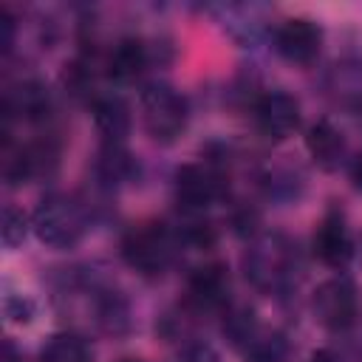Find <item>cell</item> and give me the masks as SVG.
I'll return each mask as SVG.
<instances>
[{
    "label": "cell",
    "mask_w": 362,
    "mask_h": 362,
    "mask_svg": "<svg viewBox=\"0 0 362 362\" xmlns=\"http://www.w3.org/2000/svg\"><path fill=\"white\" fill-rule=\"evenodd\" d=\"M31 229L34 235L51 246V249H71L76 246L85 232L90 229V215L82 201H76L68 192H48L34 215H31Z\"/></svg>",
    "instance_id": "1"
},
{
    "label": "cell",
    "mask_w": 362,
    "mask_h": 362,
    "mask_svg": "<svg viewBox=\"0 0 362 362\" xmlns=\"http://www.w3.org/2000/svg\"><path fill=\"white\" fill-rule=\"evenodd\" d=\"M139 110H141V124L150 133L153 141L173 144L189 122V105L187 99L170 88L167 82H150L139 93Z\"/></svg>",
    "instance_id": "2"
},
{
    "label": "cell",
    "mask_w": 362,
    "mask_h": 362,
    "mask_svg": "<svg viewBox=\"0 0 362 362\" xmlns=\"http://www.w3.org/2000/svg\"><path fill=\"white\" fill-rule=\"evenodd\" d=\"M178 235L175 229L164 226V223H141L133 226L122 243L119 252L124 257V263L130 269H136L144 277H158L175 257V246H178Z\"/></svg>",
    "instance_id": "3"
},
{
    "label": "cell",
    "mask_w": 362,
    "mask_h": 362,
    "mask_svg": "<svg viewBox=\"0 0 362 362\" xmlns=\"http://www.w3.org/2000/svg\"><path fill=\"white\" fill-rule=\"evenodd\" d=\"M246 277L263 288V291H283L291 286L294 272H297V255L291 243L280 235H266L260 238L243 257Z\"/></svg>",
    "instance_id": "4"
},
{
    "label": "cell",
    "mask_w": 362,
    "mask_h": 362,
    "mask_svg": "<svg viewBox=\"0 0 362 362\" xmlns=\"http://www.w3.org/2000/svg\"><path fill=\"white\" fill-rule=\"evenodd\" d=\"M173 189H175V201L184 212H204L212 201L221 198L223 175L209 161L184 164V167L175 170Z\"/></svg>",
    "instance_id": "5"
},
{
    "label": "cell",
    "mask_w": 362,
    "mask_h": 362,
    "mask_svg": "<svg viewBox=\"0 0 362 362\" xmlns=\"http://www.w3.org/2000/svg\"><path fill=\"white\" fill-rule=\"evenodd\" d=\"M161 51L173 54L170 45L161 42V40L122 37V40L110 48L105 68H107V74H110L113 79H119V82H133L147 65H153V62H167V59L161 57Z\"/></svg>",
    "instance_id": "6"
},
{
    "label": "cell",
    "mask_w": 362,
    "mask_h": 362,
    "mask_svg": "<svg viewBox=\"0 0 362 362\" xmlns=\"http://www.w3.org/2000/svg\"><path fill=\"white\" fill-rule=\"evenodd\" d=\"M314 314L331 331H345L356 320V288L345 277H331L314 291Z\"/></svg>",
    "instance_id": "7"
},
{
    "label": "cell",
    "mask_w": 362,
    "mask_h": 362,
    "mask_svg": "<svg viewBox=\"0 0 362 362\" xmlns=\"http://www.w3.org/2000/svg\"><path fill=\"white\" fill-rule=\"evenodd\" d=\"M320 45H322V28L308 17L283 20L274 28V48L288 62H297V65L314 62L320 54Z\"/></svg>",
    "instance_id": "8"
},
{
    "label": "cell",
    "mask_w": 362,
    "mask_h": 362,
    "mask_svg": "<svg viewBox=\"0 0 362 362\" xmlns=\"http://www.w3.org/2000/svg\"><path fill=\"white\" fill-rule=\"evenodd\" d=\"M255 122L269 139H288L300 127V102L286 90H269L255 102Z\"/></svg>",
    "instance_id": "9"
},
{
    "label": "cell",
    "mask_w": 362,
    "mask_h": 362,
    "mask_svg": "<svg viewBox=\"0 0 362 362\" xmlns=\"http://www.w3.org/2000/svg\"><path fill=\"white\" fill-rule=\"evenodd\" d=\"M311 246H314V255H317L325 266H331V269H342V266H348V260L354 257V240H351V235H348L345 221H342L337 212H331V215H325V218L320 221Z\"/></svg>",
    "instance_id": "10"
},
{
    "label": "cell",
    "mask_w": 362,
    "mask_h": 362,
    "mask_svg": "<svg viewBox=\"0 0 362 362\" xmlns=\"http://www.w3.org/2000/svg\"><path fill=\"white\" fill-rule=\"evenodd\" d=\"M226 294H229V272L223 263H206L189 274L187 300L198 311H209V308L223 305Z\"/></svg>",
    "instance_id": "11"
},
{
    "label": "cell",
    "mask_w": 362,
    "mask_h": 362,
    "mask_svg": "<svg viewBox=\"0 0 362 362\" xmlns=\"http://www.w3.org/2000/svg\"><path fill=\"white\" fill-rule=\"evenodd\" d=\"M305 147H308L311 158H314L322 170H337V167L345 161V153H348L342 130H339L334 122H328V119H317V122L308 127V133H305Z\"/></svg>",
    "instance_id": "12"
},
{
    "label": "cell",
    "mask_w": 362,
    "mask_h": 362,
    "mask_svg": "<svg viewBox=\"0 0 362 362\" xmlns=\"http://www.w3.org/2000/svg\"><path fill=\"white\" fill-rule=\"evenodd\" d=\"M48 110H51V93L34 76L20 79L6 93V116H23L28 122H40L48 116Z\"/></svg>",
    "instance_id": "13"
},
{
    "label": "cell",
    "mask_w": 362,
    "mask_h": 362,
    "mask_svg": "<svg viewBox=\"0 0 362 362\" xmlns=\"http://www.w3.org/2000/svg\"><path fill=\"white\" fill-rule=\"evenodd\" d=\"M93 122L96 130L102 136V144H124L127 133H130V107L122 96H99L93 102Z\"/></svg>",
    "instance_id": "14"
},
{
    "label": "cell",
    "mask_w": 362,
    "mask_h": 362,
    "mask_svg": "<svg viewBox=\"0 0 362 362\" xmlns=\"http://www.w3.org/2000/svg\"><path fill=\"white\" fill-rule=\"evenodd\" d=\"M93 170H96V178H99L105 187H119V184H124V181L133 178L136 161H133V156L124 150V144H102Z\"/></svg>",
    "instance_id": "15"
},
{
    "label": "cell",
    "mask_w": 362,
    "mask_h": 362,
    "mask_svg": "<svg viewBox=\"0 0 362 362\" xmlns=\"http://www.w3.org/2000/svg\"><path fill=\"white\" fill-rule=\"evenodd\" d=\"M93 294H96L93 311H96L99 328L107 334H124L130 328V308H127L124 297L119 291H110V288H96Z\"/></svg>",
    "instance_id": "16"
},
{
    "label": "cell",
    "mask_w": 362,
    "mask_h": 362,
    "mask_svg": "<svg viewBox=\"0 0 362 362\" xmlns=\"http://www.w3.org/2000/svg\"><path fill=\"white\" fill-rule=\"evenodd\" d=\"M40 362H90V348L76 334H54L40 348Z\"/></svg>",
    "instance_id": "17"
},
{
    "label": "cell",
    "mask_w": 362,
    "mask_h": 362,
    "mask_svg": "<svg viewBox=\"0 0 362 362\" xmlns=\"http://www.w3.org/2000/svg\"><path fill=\"white\" fill-rule=\"evenodd\" d=\"M62 85L76 99H93V102L99 99V93H96V74H93V65L88 59H76V62L65 65Z\"/></svg>",
    "instance_id": "18"
},
{
    "label": "cell",
    "mask_w": 362,
    "mask_h": 362,
    "mask_svg": "<svg viewBox=\"0 0 362 362\" xmlns=\"http://www.w3.org/2000/svg\"><path fill=\"white\" fill-rule=\"evenodd\" d=\"M300 175H294L291 170H283V167H274L263 175V189L269 198H277V201H291L300 195Z\"/></svg>",
    "instance_id": "19"
},
{
    "label": "cell",
    "mask_w": 362,
    "mask_h": 362,
    "mask_svg": "<svg viewBox=\"0 0 362 362\" xmlns=\"http://www.w3.org/2000/svg\"><path fill=\"white\" fill-rule=\"evenodd\" d=\"M28 218L23 215V209H17V206H11V204H6V209H3V226H0V232H3V243L8 246V249H14V246H20L23 240H25V235H28Z\"/></svg>",
    "instance_id": "20"
},
{
    "label": "cell",
    "mask_w": 362,
    "mask_h": 362,
    "mask_svg": "<svg viewBox=\"0 0 362 362\" xmlns=\"http://www.w3.org/2000/svg\"><path fill=\"white\" fill-rule=\"evenodd\" d=\"M3 308H6V317L11 322H28L34 317V303L28 297H23V294H6Z\"/></svg>",
    "instance_id": "21"
},
{
    "label": "cell",
    "mask_w": 362,
    "mask_h": 362,
    "mask_svg": "<svg viewBox=\"0 0 362 362\" xmlns=\"http://www.w3.org/2000/svg\"><path fill=\"white\" fill-rule=\"evenodd\" d=\"M181 362H223V359H221V354H218L212 345H206V342H195V345L184 348Z\"/></svg>",
    "instance_id": "22"
},
{
    "label": "cell",
    "mask_w": 362,
    "mask_h": 362,
    "mask_svg": "<svg viewBox=\"0 0 362 362\" xmlns=\"http://www.w3.org/2000/svg\"><path fill=\"white\" fill-rule=\"evenodd\" d=\"M14 31H17L14 17L3 8V11H0V45H3V51H11V45H14Z\"/></svg>",
    "instance_id": "23"
},
{
    "label": "cell",
    "mask_w": 362,
    "mask_h": 362,
    "mask_svg": "<svg viewBox=\"0 0 362 362\" xmlns=\"http://www.w3.org/2000/svg\"><path fill=\"white\" fill-rule=\"evenodd\" d=\"M3 362H20V354L14 351V345H11V342H6V345H3Z\"/></svg>",
    "instance_id": "24"
},
{
    "label": "cell",
    "mask_w": 362,
    "mask_h": 362,
    "mask_svg": "<svg viewBox=\"0 0 362 362\" xmlns=\"http://www.w3.org/2000/svg\"><path fill=\"white\" fill-rule=\"evenodd\" d=\"M308 362H339V359H337L331 351H317V354H314Z\"/></svg>",
    "instance_id": "25"
},
{
    "label": "cell",
    "mask_w": 362,
    "mask_h": 362,
    "mask_svg": "<svg viewBox=\"0 0 362 362\" xmlns=\"http://www.w3.org/2000/svg\"><path fill=\"white\" fill-rule=\"evenodd\" d=\"M354 181L362 187V156L356 158V164H354Z\"/></svg>",
    "instance_id": "26"
},
{
    "label": "cell",
    "mask_w": 362,
    "mask_h": 362,
    "mask_svg": "<svg viewBox=\"0 0 362 362\" xmlns=\"http://www.w3.org/2000/svg\"><path fill=\"white\" fill-rule=\"evenodd\" d=\"M119 362H141V359H119Z\"/></svg>",
    "instance_id": "27"
}]
</instances>
